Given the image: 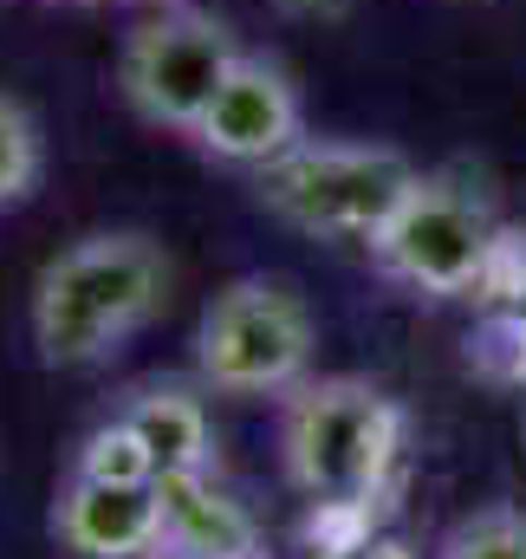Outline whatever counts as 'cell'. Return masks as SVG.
<instances>
[{
    "mask_svg": "<svg viewBox=\"0 0 526 559\" xmlns=\"http://www.w3.org/2000/svg\"><path fill=\"white\" fill-rule=\"evenodd\" d=\"M143 559H189V554H176V547H156V554H143Z\"/></svg>",
    "mask_w": 526,
    "mask_h": 559,
    "instance_id": "9a60e30c",
    "label": "cell"
},
{
    "mask_svg": "<svg viewBox=\"0 0 526 559\" xmlns=\"http://www.w3.org/2000/svg\"><path fill=\"white\" fill-rule=\"evenodd\" d=\"M286 7H299V13H345L351 0H286Z\"/></svg>",
    "mask_w": 526,
    "mask_h": 559,
    "instance_id": "5bb4252c",
    "label": "cell"
},
{
    "mask_svg": "<svg viewBox=\"0 0 526 559\" xmlns=\"http://www.w3.org/2000/svg\"><path fill=\"white\" fill-rule=\"evenodd\" d=\"M396 442H403V411L371 378L332 371L279 397V475L319 508L364 501L391 475Z\"/></svg>",
    "mask_w": 526,
    "mask_h": 559,
    "instance_id": "7a4b0ae2",
    "label": "cell"
},
{
    "mask_svg": "<svg viewBox=\"0 0 526 559\" xmlns=\"http://www.w3.org/2000/svg\"><path fill=\"white\" fill-rule=\"evenodd\" d=\"M435 559H526V514L507 508V501L475 508V514H462V521L442 534Z\"/></svg>",
    "mask_w": 526,
    "mask_h": 559,
    "instance_id": "7c38bea8",
    "label": "cell"
},
{
    "mask_svg": "<svg viewBox=\"0 0 526 559\" xmlns=\"http://www.w3.org/2000/svg\"><path fill=\"white\" fill-rule=\"evenodd\" d=\"M111 417L131 429L156 468V481L169 475H215L222 449H215V423L202 404V384H176V378H143L118 397Z\"/></svg>",
    "mask_w": 526,
    "mask_h": 559,
    "instance_id": "9c48e42d",
    "label": "cell"
},
{
    "mask_svg": "<svg viewBox=\"0 0 526 559\" xmlns=\"http://www.w3.org/2000/svg\"><path fill=\"white\" fill-rule=\"evenodd\" d=\"M72 475H92V481H156L143 442H136L118 417H105L98 429L79 436V449H72Z\"/></svg>",
    "mask_w": 526,
    "mask_h": 559,
    "instance_id": "4fadbf2b",
    "label": "cell"
},
{
    "mask_svg": "<svg viewBox=\"0 0 526 559\" xmlns=\"http://www.w3.org/2000/svg\"><path fill=\"white\" fill-rule=\"evenodd\" d=\"M241 52L248 46L215 13H195V7L156 13V20L136 26L124 39V52H118V98L131 105L136 124L189 138Z\"/></svg>",
    "mask_w": 526,
    "mask_h": 559,
    "instance_id": "8992f818",
    "label": "cell"
},
{
    "mask_svg": "<svg viewBox=\"0 0 526 559\" xmlns=\"http://www.w3.org/2000/svg\"><path fill=\"white\" fill-rule=\"evenodd\" d=\"M416 182V163L391 143H325L299 138L286 156L254 169V202L273 222L319 235V241H371L384 228L403 189Z\"/></svg>",
    "mask_w": 526,
    "mask_h": 559,
    "instance_id": "5b68a950",
    "label": "cell"
},
{
    "mask_svg": "<svg viewBox=\"0 0 526 559\" xmlns=\"http://www.w3.org/2000/svg\"><path fill=\"white\" fill-rule=\"evenodd\" d=\"M248 559H273V554H266V547H261V554H248Z\"/></svg>",
    "mask_w": 526,
    "mask_h": 559,
    "instance_id": "2e32d148",
    "label": "cell"
},
{
    "mask_svg": "<svg viewBox=\"0 0 526 559\" xmlns=\"http://www.w3.org/2000/svg\"><path fill=\"white\" fill-rule=\"evenodd\" d=\"M494 241H501L494 202L468 176L416 169V182L384 215V228L364 241V254L391 286L416 293V299H462L488 280Z\"/></svg>",
    "mask_w": 526,
    "mask_h": 559,
    "instance_id": "277c9868",
    "label": "cell"
},
{
    "mask_svg": "<svg viewBox=\"0 0 526 559\" xmlns=\"http://www.w3.org/2000/svg\"><path fill=\"white\" fill-rule=\"evenodd\" d=\"M39 176H46V131L26 98L0 92V215L33 202Z\"/></svg>",
    "mask_w": 526,
    "mask_h": 559,
    "instance_id": "8fae6325",
    "label": "cell"
},
{
    "mask_svg": "<svg viewBox=\"0 0 526 559\" xmlns=\"http://www.w3.org/2000/svg\"><path fill=\"white\" fill-rule=\"evenodd\" d=\"M169 254L143 228H92L59 248L26 299V338L46 371H92L118 358L169 299Z\"/></svg>",
    "mask_w": 526,
    "mask_h": 559,
    "instance_id": "6da1fadb",
    "label": "cell"
},
{
    "mask_svg": "<svg viewBox=\"0 0 526 559\" xmlns=\"http://www.w3.org/2000/svg\"><path fill=\"white\" fill-rule=\"evenodd\" d=\"M319 319L292 280L241 274L195 319V384L222 397H286L312 378Z\"/></svg>",
    "mask_w": 526,
    "mask_h": 559,
    "instance_id": "3957f363",
    "label": "cell"
},
{
    "mask_svg": "<svg viewBox=\"0 0 526 559\" xmlns=\"http://www.w3.org/2000/svg\"><path fill=\"white\" fill-rule=\"evenodd\" d=\"M156 495H163V547H176V554L248 559L266 547L254 514L235 495H222L215 475H169V481H156Z\"/></svg>",
    "mask_w": 526,
    "mask_h": 559,
    "instance_id": "30bf717a",
    "label": "cell"
},
{
    "mask_svg": "<svg viewBox=\"0 0 526 559\" xmlns=\"http://www.w3.org/2000/svg\"><path fill=\"white\" fill-rule=\"evenodd\" d=\"M306 138V105H299V85L279 59L266 52H241L235 72L222 79V92L208 98V111L195 118L189 143L222 163V169H266L273 156H286L292 143Z\"/></svg>",
    "mask_w": 526,
    "mask_h": 559,
    "instance_id": "52a82bcc",
    "label": "cell"
},
{
    "mask_svg": "<svg viewBox=\"0 0 526 559\" xmlns=\"http://www.w3.org/2000/svg\"><path fill=\"white\" fill-rule=\"evenodd\" d=\"M46 534L65 559H143L163 547V495L156 481H92L65 468Z\"/></svg>",
    "mask_w": 526,
    "mask_h": 559,
    "instance_id": "ba28073f",
    "label": "cell"
}]
</instances>
